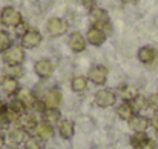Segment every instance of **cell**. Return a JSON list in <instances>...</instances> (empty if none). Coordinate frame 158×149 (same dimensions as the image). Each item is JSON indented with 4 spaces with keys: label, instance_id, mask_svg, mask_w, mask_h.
Returning <instances> with one entry per match:
<instances>
[{
    "label": "cell",
    "instance_id": "1",
    "mask_svg": "<svg viewBox=\"0 0 158 149\" xmlns=\"http://www.w3.org/2000/svg\"><path fill=\"white\" fill-rule=\"evenodd\" d=\"M89 19L92 20L94 26L103 29L105 32H110V25H109V14L106 9L102 8H92L91 12H89Z\"/></svg>",
    "mask_w": 158,
    "mask_h": 149
},
{
    "label": "cell",
    "instance_id": "2",
    "mask_svg": "<svg viewBox=\"0 0 158 149\" xmlns=\"http://www.w3.org/2000/svg\"><path fill=\"white\" fill-rule=\"evenodd\" d=\"M0 20L5 26H11V28H15L22 23V14L14 9L12 6H6L2 9V14H0Z\"/></svg>",
    "mask_w": 158,
    "mask_h": 149
},
{
    "label": "cell",
    "instance_id": "3",
    "mask_svg": "<svg viewBox=\"0 0 158 149\" xmlns=\"http://www.w3.org/2000/svg\"><path fill=\"white\" fill-rule=\"evenodd\" d=\"M3 60L8 66H15L22 65L25 62V51L20 46H11L9 49L3 52Z\"/></svg>",
    "mask_w": 158,
    "mask_h": 149
},
{
    "label": "cell",
    "instance_id": "4",
    "mask_svg": "<svg viewBox=\"0 0 158 149\" xmlns=\"http://www.w3.org/2000/svg\"><path fill=\"white\" fill-rule=\"evenodd\" d=\"M94 100H95L97 106H100V108H110V106L115 104L117 96H115V92H114L112 89L102 88V89H98V91L95 92Z\"/></svg>",
    "mask_w": 158,
    "mask_h": 149
},
{
    "label": "cell",
    "instance_id": "5",
    "mask_svg": "<svg viewBox=\"0 0 158 149\" xmlns=\"http://www.w3.org/2000/svg\"><path fill=\"white\" fill-rule=\"evenodd\" d=\"M107 69L103 65H95L88 71V80L94 85H105L107 82Z\"/></svg>",
    "mask_w": 158,
    "mask_h": 149
},
{
    "label": "cell",
    "instance_id": "6",
    "mask_svg": "<svg viewBox=\"0 0 158 149\" xmlns=\"http://www.w3.org/2000/svg\"><path fill=\"white\" fill-rule=\"evenodd\" d=\"M46 29L48 32L52 36V37H58V36H63L66 31H68V23L58 17H52L48 20V25H46Z\"/></svg>",
    "mask_w": 158,
    "mask_h": 149
},
{
    "label": "cell",
    "instance_id": "7",
    "mask_svg": "<svg viewBox=\"0 0 158 149\" xmlns=\"http://www.w3.org/2000/svg\"><path fill=\"white\" fill-rule=\"evenodd\" d=\"M129 129L134 131V132H146V129L151 126V120L144 115H140V114H135L129 121Z\"/></svg>",
    "mask_w": 158,
    "mask_h": 149
},
{
    "label": "cell",
    "instance_id": "8",
    "mask_svg": "<svg viewBox=\"0 0 158 149\" xmlns=\"http://www.w3.org/2000/svg\"><path fill=\"white\" fill-rule=\"evenodd\" d=\"M42 42V34L37 29H28V32L22 37V46L26 49H32L39 46Z\"/></svg>",
    "mask_w": 158,
    "mask_h": 149
},
{
    "label": "cell",
    "instance_id": "9",
    "mask_svg": "<svg viewBox=\"0 0 158 149\" xmlns=\"http://www.w3.org/2000/svg\"><path fill=\"white\" fill-rule=\"evenodd\" d=\"M15 99L20 100V101L23 103V106H25V108L32 109V108H34V104H35V101L39 100V97H37L31 89H28V88H20V89H19V92L15 94Z\"/></svg>",
    "mask_w": 158,
    "mask_h": 149
},
{
    "label": "cell",
    "instance_id": "10",
    "mask_svg": "<svg viewBox=\"0 0 158 149\" xmlns=\"http://www.w3.org/2000/svg\"><path fill=\"white\" fill-rule=\"evenodd\" d=\"M19 125L20 128L25 131V132H31V131H35V128L39 126V121L35 118L34 114H29V112H23L20 117H19Z\"/></svg>",
    "mask_w": 158,
    "mask_h": 149
},
{
    "label": "cell",
    "instance_id": "11",
    "mask_svg": "<svg viewBox=\"0 0 158 149\" xmlns=\"http://www.w3.org/2000/svg\"><path fill=\"white\" fill-rule=\"evenodd\" d=\"M34 71H35V74H37L40 79H48V77H51V74H52L54 66L48 58H42V60L35 62Z\"/></svg>",
    "mask_w": 158,
    "mask_h": 149
},
{
    "label": "cell",
    "instance_id": "12",
    "mask_svg": "<svg viewBox=\"0 0 158 149\" xmlns=\"http://www.w3.org/2000/svg\"><path fill=\"white\" fill-rule=\"evenodd\" d=\"M86 39H88V42H89L92 46H100V45L105 43L106 32L103 31V29L97 28V26H92V28L88 29V36H86Z\"/></svg>",
    "mask_w": 158,
    "mask_h": 149
},
{
    "label": "cell",
    "instance_id": "13",
    "mask_svg": "<svg viewBox=\"0 0 158 149\" xmlns=\"http://www.w3.org/2000/svg\"><path fill=\"white\" fill-rule=\"evenodd\" d=\"M68 46L74 52H81L86 49V39L81 36V32H72L68 39Z\"/></svg>",
    "mask_w": 158,
    "mask_h": 149
},
{
    "label": "cell",
    "instance_id": "14",
    "mask_svg": "<svg viewBox=\"0 0 158 149\" xmlns=\"http://www.w3.org/2000/svg\"><path fill=\"white\" fill-rule=\"evenodd\" d=\"M42 100L45 101L46 108H58L61 103V91L58 88H52L45 94V97Z\"/></svg>",
    "mask_w": 158,
    "mask_h": 149
},
{
    "label": "cell",
    "instance_id": "15",
    "mask_svg": "<svg viewBox=\"0 0 158 149\" xmlns=\"http://www.w3.org/2000/svg\"><path fill=\"white\" fill-rule=\"evenodd\" d=\"M2 89L6 96H14L19 92L20 86H19V80L14 79V77H9V75H5L2 79Z\"/></svg>",
    "mask_w": 158,
    "mask_h": 149
},
{
    "label": "cell",
    "instance_id": "16",
    "mask_svg": "<svg viewBox=\"0 0 158 149\" xmlns=\"http://www.w3.org/2000/svg\"><path fill=\"white\" fill-rule=\"evenodd\" d=\"M58 134L63 140H71L74 137V132H75V126H74V121L71 120H61L58 123Z\"/></svg>",
    "mask_w": 158,
    "mask_h": 149
},
{
    "label": "cell",
    "instance_id": "17",
    "mask_svg": "<svg viewBox=\"0 0 158 149\" xmlns=\"http://www.w3.org/2000/svg\"><path fill=\"white\" fill-rule=\"evenodd\" d=\"M117 115H118L121 120L129 121V120L135 115V111H134L131 101H123V103H120V104L117 106Z\"/></svg>",
    "mask_w": 158,
    "mask_h": 149
},
{
    "label": "cell",
    "instance_id": "18",
    "mask_svg": "<svg viewBox=\"0 0 158 149\" xmlns=\"http://www.w3.org/2000/svg\"><path fill=\"white\" fill-rule=\"evenodd\" d=\"M43 117V123L48 125H55L61 121V112L58 111V108H46L45 112H42Z\"/></svg>",
    "mask_w": 158,
    "mask_h": 149
},
{
    "label": "cell",
    "instance_id": "19",
    "mask_svg": "<svg viewBox=\"0 0 158 149\" xmlns=\"http://www.w3.org/2000/svg\"><path fill=\"white\" fill-rule=\"evenodd\" d=\"M25 140H26V132L22 128H15V129H11L8 132V142L11 145H14V146L23 143Z\"/></svg>",
    "mask_w": 158,
    "mask_h": 149
},
{
    "label": "cell",
    "instance_id": "20",
    "mask_svg": "<svg viewBox=\"0 0 158 149\" xmlns=\"http://www.w3.org/2000/svg\"><path fill=\"white\" fill-rule=\"evenodd\" d=\"M155 55H157V52H155V49L152 46H143L138 51V60L141 63H144V65L152 63L155 60Z\"/></svg>",
    "mask_w": 158,
    "mask_h": 149
},
{
    "label": "cell",
    "instance_id": "21",
    "mask_svg": "<svg viewBox=\"0 0 158 149\" xmlns=\"http://www.w3.org/2000/svg\"><path fill=\"white\" fill-rule=\"evenodd\" d=\"M35 135H37V137H40L43 142H46V140L52 138V135H54L52 125H48V123H40V125L35 128Z\"/></svg>",
    "mask_w": 158,
    "mask_h": 149
},
{
    "label": "cell",
    "instance_id": "22",
    "mask_svg": "<svg viewBox=\"0 0 158 149\" xmlns=\"http://www.w3.org/2000/svg\"><path fill=\"white\" fill-rule=\"evenodd\" d=\"M19 120V117L15 115V114H12L11 111H8V109H5L2 114H0V129L3 131V129H8L14 121H17Z\"/></svg>",
    "mask_w": 158,
    "mask_h": 149
},
{
    "label": "cell",
    "instance_id": "23",
    "mask_svg": "<svg viewBox=\"0 0 158 149\" xmlns=\"http://www.w3.org/2000/svg\"><path fill=\"white\" fill-rule=\"evenodd\" d=\"M71 88H72V91L77 92V94L85 92L86 88H88V79L83 77V75H77V77H74L72 82H71Z\"/></svg>",
    "mask_w": 158,
    "mask_h": 149
},
{
    "label": "cell",
    "instance_id": "24",
    "mask_svg": "<svg viewBox=\"0 0 158 149\" xmlns=\"http://www.w3.org/2000/svg\"><path fill=\"white\" fill-rule=\"evenodd\" d=\"M120 96H121L123 101H132V100L138 96V91H137V88L132 86V85H124V86L120 88Z\"/></svg>",
    "mask_w": 158,
    "mask_h": 149
},
{
    "label": "cell",
    "instance_id": "25",
    "mask_svg": "<svg viewBox=\"0 0 158 149\" xmlns=\"http://www.w3.org/2000/svg\"><path fill=\"white\" fill-rule=\"evenodd\" d=\"M43 148H45V142L40 137H37V135H29L23 142V149H43Z\"/></svg>",
    "mask_w": 158,
    "mask_h": 149
},
{
    "label": "cell",
    "instance_id": "26",
    "mask_svg": "<svg viewBox=\"0 0 158 149\" xmlns=\"http://www.w3.org/2000/svg\"><path fill=\"white\" fill-rule=\"evenodd\" d=\"M6 109H8V111H11L12 114H15L17 117H20L23 112H26V111H25L26 108L23 106V103H22L20 100H17V99L11 100V101L8 103V108H6Z\"/></svg>",
    "mask_w": 158,
    "mask_h": 149
},
{
    "label": "cell",
    "instance_id": "27",
    "mask_svg": "<svg viewBox=\"0 0 158 149\" xmlns=\"http://www.w3.org/2000/svg\"><path fill=\"white\" fill-rule=\"evenodd\" d=\"M131 104H132V108H134V111L135 112H140V111H144L149 104H148V97H144V96H141V94H138L135 99L131 101Z\"/></svg>",
    "mask_w": 158,
    "mask_h": 149
},
{
    "label": "cell",
    "instance_id": "28",
    "mask_svg": "<svg viewBox=\"0 0 158 149\" xmlns=\"http://www.w3.org/2000/svg\"><path fill=\"white\" fill-rule=\"evenodd\" d=\"M23 68H22V65H15V66H8L6 65V68H5V75H9V77H14V79H20L22 75H23Z\"/></svg>",
    "mask_w": 158,
    "mask_h": 149
},
{
    "label": "cell",
    "instance_id": "29",
    "mask_svg": "<svg viewBox=\"0 0 158 149\" xmlns=\"http://www.w3.org/2000/svg\"><path fill=\"white\" fill-rule=\"evenodd\" d=\"M11 46H12L11 36L6 31H0V52H5L6 49H9Z\"/></svg>",
    "mask_w": 158,
    "mask_h": 149
},
{
    "label": "cell",
    "instance_id": "30",
    "mask_svg": "<svg viewBox=\"0 0 158 149\" xmlns=\"http://www.w3.org/2000/svg\"><path fill=\"white\" fill-rule=\"evenodd\" d=\"M148 138H149V137L146 135V132H135V134L131 137V145L135 149H138Z\"/></svg>",
    "mask_w": 158,
    "mask_h": 149
},
{
    "label": "cell",
    "instance_id": "31",
    "mask_svg": "<svg viewBox=\"0 0 158 149\" xmlns=\"http://www.w3.org/2000/svg\"><path fill=\"white\" fill-rule=\"evenodd\" d=\"M148 104H149V108H151V109L158 111V94H152V96H149V99H148Z\"/></svg>",
    "mask_w": 158,
    "mask_h": 149
},
{
    "label": "cell",
    "instance_id": "32",
    "mask_svg": "<svg viewBox=\"0 0 158 149\" xmlns=\"http://www.w3.org/2000/svg\"><path fill=\"white\" fill-rule=\"evenodd\" d=\"M138 149H157V143H155V140H152V138H148L141 146Z\"/></svg>",
    "mask_w": 158,
    "mask_h": 149
},
{
    "label": "cell",
    "instance_id": "33",
    "mask_svg": "<svg viewBox=\"0 0 158 149\" xmlns=\"http://www.w3.org/2000/svg\"><path fill=\"white\" fill-rule=\"evenodd\" d=\"M26 32H28V28H26V25H25L23 22H22L19 26H15V34H17L19 37H23Z\"/></svg>",
    "mask_w": 158,
    "mask_h": 149
},
{
    "label": "cell",
    "instance_id": "34",
    "mask_svg": "<svg viewBox=\"0 0 158 149\" xmlns=\"http://www.w3.org/2000/svg\"><path fill=\"white\" fill-rule=\"evenodd\" d=\"M81 3L86 6V8H89V9H92L94 8V5L97 3V0H81Z\"/></svg>",
    "mask_w": 158,
    "mask_h": 149
},
{
    "label": "cell",
    "instance_id": "35",
    "mask_svg": "<svg viewBox=\"0 0 158 149\" xmlns=\"http://www.w3.org/2000/svg\"><path fill=\"white\" fill-rule=\"evenodd\" d=\"M152 125H154V128L157 129V132H158V115L154 118V120H152Z\"/></svg>",
    "mask_w": 158,
    "mask_h": 149
},
{
    "label": "cell",
    "instance_id": "36",
    "mask_svg": "<svg viewBox=\"0 0 158 149\" xmlns=\"http://www.w3.org/2000/svg\"><path fill=\"white\" fill-rule=\"evenodd\" d=\"M123 3H126V5H134V3H137L138 0H121Z\"/></svg>",
    "mask_w": 158,
    "mask_h": 149
},
{
    "label": "cell",
    "instance_id": "37",
    "mask_svg": "<svg viewBox=\"0 0 158 149\" xmlns=\"http://www.w3.org/2000/svg\"><path fill=\"white\" fill-rule=\"evenodd\" d=\"M5 109H6V106H5V103H3V101L0 100V114H2V112H3Z\"/></svg>",
    "mask_w": 158,
    "mask_h": 149
},
{
    "label": "cell",
    "instance_id": "38",
    "mask_svg": "<svg viewBox=\"0 0 158 149\" xmlns=\"http://www.w3.org/2000/svg\"><path fill=\"white\" fill-rule=\"evenodd\" d=\"M3 143H5V137H3V134L0 132V148L3 146Z\"/></svg>",
    "mask_w": 158,
    "mask_h": 149
}]
</instances>
